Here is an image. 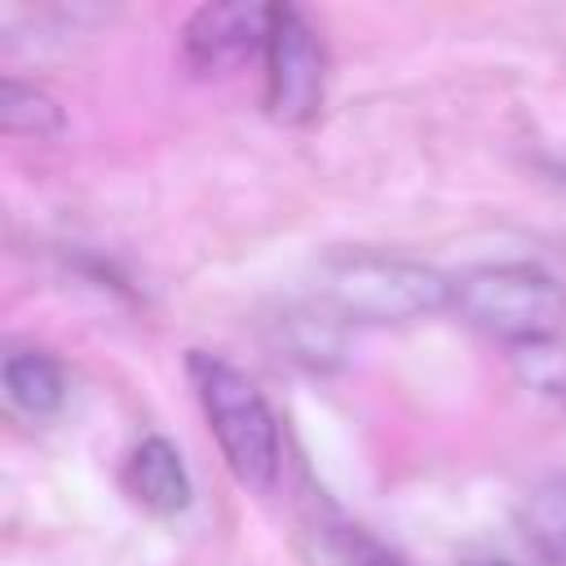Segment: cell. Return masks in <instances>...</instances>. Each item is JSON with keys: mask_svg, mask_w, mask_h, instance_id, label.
<instances>
[{"mask_svg": "<svg viewBox=\"0 0 566 566\" xmlns=\"http://www.w3.org/2000/svg\"><path fill=\"white\" fill-rule=\"evenodd\" d=\"M128 491L159 517H172V513L190 509V495H195L190 473L181 464V451L159 433L137 442V451L128 460Z\"/></svg>", "mask_w": 566, "mask_h": 566, "instance_id": "obj_7", "label": "cell"}, {"mask_svg": "<svg viewBox=\"0 0 566 566\" xmlns=\"http://www.w3.org/2000/svg\"><path fill=\"white\" fill-rule=\"evenodd\" d=\"M186 376L195 385L203 420H208L234 482L256 495L274 491L283 442H279V420H274L265 394L248 380V371H239L234 363H226L221 354H208V349L186 354Z\"/></svg>", "mask_w": 566, "mask_h": 566, "instance_id": "obj_2", "label": "cell"}, {"mask_svg": "<svg viewBox=\"0 0 566 566\" xmlns=\"http://www.w3.org/2000/svg\"><path fill=\"white\" fill-rule=\"evenodd\" d=\"M274 4L252 0H217L199 4L181 27V62L195 75H226L256 53H265Z\"/></svg>", "mask_w": 566, "mask_h": 566, "instance_id": "obj_5", "label": "cell"}, {"mask_svg": "<svg viewBox=\"0 0 566 566\" xmlns=\"http://www.w3.org/2000/svg\"><path fill=\"white\" fill-rule=\"evenodd\" d=\"M513 358H517V371H522V380H526L531 389H539V394L566 402V345L544 340V345L517 349Z\"/></svg>", "mask_w": 566, "mask_h": 566, "instance_id": "obj_11", "label": "cell"}, {"mask_svg": "<svg viewBox=\"0 0 566 566\" xmlns=\"http://www.w3.org/2000/svg\"><path fill=\"white\" fill-rule=\"evenodd\" d=\"M451 305L464 323L513 349L557 340L566 323V287L535 261H491L455 274Z\"/></svg>", "mask_w": 566, "mask_h": 566, "instance_id": "obj_3", "label": "cell"}, {"mask_svg": "<svg viewBox=\"0 0 566 566\" xmlns=\"http://www.w3.org/2000/svg\"><path fill=\"white\" fill-rule=\"evenodd\" d=\"M305 535L314 544L318 566H407L402 553H394L380 535H371L327 500H318V509L305 513Z\"/></svg>", "mask_w": 566, "mask_h": 566, "instance_id": "obj_6", "label": "cell"}, {"mask_svg": "<svg viewBox=\"0 0 566 566\" xmlns=\"http://www.w3.org/2000/svg\"><path fill=\"white\" fill-rule=\"evenodd\" d=\"M517 526L544 566H566V478L535 482L517 504Z\"/></svg>", "mask_w": 566, "mask_h": 566, "instance_id": "obj_8", "label": "cell"}, {"mask_svg": "<svg viewBox=\"0 0 566 566\" xmlns=\"http://www.w3.org/2000/svg\"><path fill=\"white\" fill-rule=\"evenodd\" d=\"M4 394L27 416H53L66 402V376L49 354L13 349L4 358Z\"/></svg>", "mask_w": 566, "mask_h": 566, "instance_id": "obj_9", "label": "cell"}, {"mask_svg": "<svg viewBox=\"0 0 566 566\" xmlns=\"http://www.w3.org/2000/svg\"><path fill=\"white\" fill-rule=\"evenodd\" d=\"M318 305L340 323H416L451 305L455 279L376 248H345L318 265Z\"/></svg>", "mask_w": 566, "mask_h": 566, "instance_id": "obj_1", "label": "cell"}, {"mask_svg": "<svg viewBox=\"0 0 566 566\" xmlns=\"http://www.w3.org/2000/svg\"><path fill=\"white\" fill-rule=\"evenodd\" d=\"M0 128L9 137L44 142V137H57L66 128V115L44 88L22 84L18 75H4V84H0Z\"/></svg>", "mask_w": 566, "mask_h": 566, "instance_id": "obj_10", "label": "cell"}, {"mask_svg": "<svg viewBox=\"0 0 566 566\" xmlns=\"http://www.w3.org/2000/svg\"><path fill=\"white\" fill-rule=\"evenodd\" d=\"M460 566H513V562H500V557H464Z\"/></svg>", "mask_w": 566, "mask_h": 566, "instance_id": "obj_12", "label": "cell"}, {"mask_svg": "<svg viewBox=\"0 0 566 566\" xmlns=\"http://www.w3.org/2000/svg\"><path fill=\"white\" fill-rule=\"evenodd\" d=\"M327 53L296 4H274L265 40V106L279 124H310L323 111Z\"/></svg>", "mask_w": 566, "mask_h": 566, "instance_id": "obj_4", "label": "cell"}]
</instances>
